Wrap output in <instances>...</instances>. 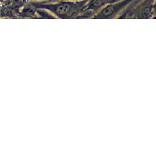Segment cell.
Returning <instances> with one entry per match:
<instances>
[{
    "label": "cell",
    "mask_w": 156,
    "mask_h": 156,
    "mask_svg": "<svg viewBox=\"0 0 156 156\" xmlns=\"http://www.w3.org/2000/svg\"><path fill=\"white\" fill-rule=\"evenodd\" d=\"M31 2L36 8L45 9L55 18H82L86 10L87 0L82 1L60 0L46 2Z\"/></svg>",
    "instance_id": "1"
},
{
    "label": "cell",
    "mask_w": 156,
    "mask_h": 156,
    "mask_svg": "<svg viewBox=\"0 0 156 156\" xmlns=\"http://www.w3.org/2000/svg\"><path fill=\"white\" fill-rule=\"evenodd\" d=\"M135 0H110L100 11L96 13L93 18H119L120 15Z\"/></svg>",
    "instance_id": "2"
},
{
    "label": "cell",
    "mask_w": 156,
    "mask_h": 156,
    "mask_svg": "<svg viewBox=\"0 0 156 156\" xmlns=\"http://www.w3.org/2000/svg\"><path fill=\"white\" fill-rule=\"evenodd\" d=\"M110 1V0H87L86 10L82 18H92Z\"/></svg>",
    "instance_id": "3"
},
{
    "label": "cell",
    "mask_w": 156,
    "mask_h": 156,
    "mask_svg": "<svg viewBox=\"0 0 156 156\" xmlns=\"http://www.w3.org/2000/svg\"><path fill=\"white\" fill-rule=\"evenodd\" d=\"M29 1H34V2H55L60 0H29Z\"/></svg>",
    "instance_id": "4"
},
{
    "label": "cell",
    "mask_w": 156,
    "mask_h": 156,
    "mask_svg": "<svg viewBox=\"0 0 156 156\" xmlns=\"http://www.w3.org/2000/svg\"><path fill=\"white\" fill-rule=\"evenodd\" d=\"M66 1H82L84 0H66Z\"/></svg>",
    "instance_id": "5"
}]
</instances>
